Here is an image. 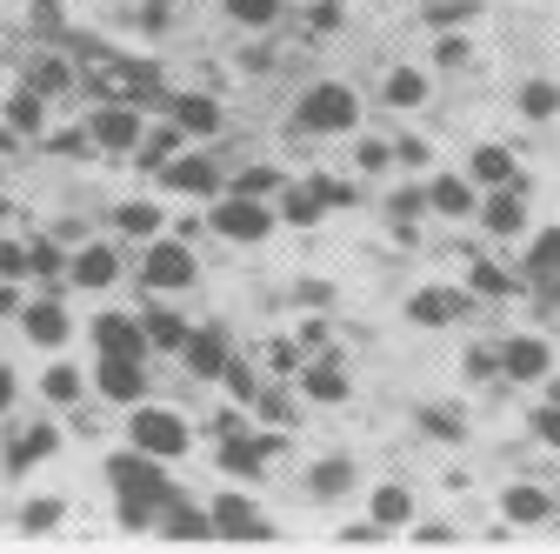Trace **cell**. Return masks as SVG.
Listing matches in <instances>:
<instances>
[{
	"instance_id": "cell-1",
	"label": "cell",
	"mask_w": 560,
	"mask_h": 554,
	"mask_svg": "<svg viewBox=\"0 0 560 554\" xmlns=\"http://www.w3.org/2000/svg\"><path fill=\"white\" fill-rule=\"evenodd\" d=\"M107 481H114V495H120V521H127V528H154V515L180 495L174 481H167V468H161L154 454H140V448L114 454V461H107Z\"/></svg>"
},
{
	"instance_id": "cell-2",
	"label": "cell",
	"mask_w": 560,
	"mask_h": 554,
	"mask_svg": "<svg viewBox=\"0 0 560 554\" xmlns=\"http://www.w3.org/2000/svg\"><path fill=\"white\" fill-rule=\"evenodd\" d=\"M294 127L301 134H354L361 127V94L347 88V81H314L294 101Z\"/></svg>"
},
{
	"instance_id": "cell-3",
	"label": "cell",
	"mask_w": 560,
	"mask_h": 554,
	"mask_svg": "<svg viewBox=\"0 0 560 554\" xmlns=\"http://www.w3.org/2000/svg\"><path fill=\"white\" fill-rule=\"evenodd\" d=\"M94 101H133V107H148L161 94V67L154 60H101V74H88Z\"/></svg>"
},
{
	"instance_id": "cell-4",
	"label": "cell",
	"mask_w": 560,
	"mask_h": 554,
	"mask_svg": "<svg viewBox=\"0 0 560 554\" xmlns=\"http://www.w3.org/2000/svg\"><path fill=\"white\" fill-rule=\"evenodd\" d=\"M127 441H133L140 454H154V461H180V454H187V422H180L174 407H140V401H133Z\"/></svg>"
},
{
	"instance_id": "cell-5",
	"label": "cell",
	"mask_w": 560,
	"mask_h": 554,
	"mask_svg": "<svg viewBox=\"0 0 560 554\" xmlns=\"http://www.w3.org/2000/svg\"><path fill=\"white\" fill-rule=\"evenodd\" d=\"M194 274H200V261L187 254V241H148V254H140V288H154V295L194 288Z\"/></svg>"
},
{
	"instance_id": "cell-6",
	"label": "cell",
	"mask_w": 560,
	"mask_h": 554,
	"mask_svg": "<svg viewBox=\"0 0 560 554\" xmlns=\"http://www.w3.org/2000/svg\"><path fill=\"white\" fill-rule=\"evenodd\" d=\"M140 134H148V120H140L133 101H94V114H88V141H94V148H107V154H133V148H140Z\"/></svg>"
},
{
	"instance_id": "cell-7",
	"label": "cell",
	"mask_w": 560,
	"mask_h": 554,
	"mask_svg": "<svg viewBox=\"0 0 560 554\" xmlns=\"http://www.w3.org/2000/svg\"><path fill=\"white\" fill-rule=\"evenodd\" d=\"M207 228H214L221 241H234V247H247V241H267L273 234V207L267 200H247V194H228L214 215H207Z\"/></svg>"
},
{
	"instance_id": "cell-8",
	"label": "cell",
	"mask_w": 560,
	"mask_h": 554,
	"mask_svg": "<svg viewBox=\"0 0 560 554\" xmlns=\"http://www.w3.org/2000/svg\"><path fill=\"white\" fill-rule=\"evenodd\" d=\"M467 288H447V281H434V288H413L407 295V321L413 327H454L460 314H467Z\"/></svg>"
},
{
	"instance_id": "cell-9",
	"label": "cell",
	"mask_w": 560,
	"mask_h": 554,
	"mask_svg": "<svg viewBox=\"0 0 560 554\" xmlns=\"http://www.w3.org/2000/svg\"><path fill=\"white\" fill-rule=\"evenodd\" d=\"M474 215H480V228H487V234L521 241V234H527V181H521V187H494V200L474 207Z\"/></svg>"
},
{
	"instance_id": "cell-10",
	"label": "cell",
	"mask_w": 560,
	"mask_h": 554,
	"mask_svg": "<svg viewBox=\"0 0 560 554\" xmlns=\"http://www.w3.org/2000/svg\"><path fill=\"white\" fill-rule=\"evenodd\" d=\"M547 368H553V348L540 334H508L501 341V374L508 381H547Z\"/></svg>"
},
{
	"instance_id": "cell-11",
	"label": "cell",
	"mask_w": 560,
	"mask_h": 554,
	"mask_svg": "<svg viewBox=\"0 0 560 554\" xmlns=\"http://www.w3.org/2000/svg\"><path fill=\"white\" fill-rule=\"evenodd\" d=\"M180 355H187V368L200 381H221V368H228V327H187Z\"/></svg>"
},
{
	"instance_id": "cell-12",
	"label": "cell",
	"mask_w": 560,
	"mask_h": 554,
	"mask_svg": "<svg viewBox=\"0 0 560 554\" xmlns=\"http://www.w3.org/2000/svg\"><path fill=\"white\" fill-rule=\"evenodd\" d=\"M467 181L474 187H521L527 174H521V161H514V148H474V161H467Z\"/></svg>"
},
{
	"instance_id": "cell-13",
	"label": "cell",
	"mask_w": 560,
	"mask_h": 554,
	"mask_svg": "<svg viewBox=\"0 0 560 554\" xmlns=\"http://www.w3.org/2000/svg\"><path fill=\"white\" fill-rule=\"evenodd\" d=\"M428 207H434V215H447V221H467L474 207H480V187L467 174H434L428 181Z\"/></svg>"
},
{
	"instance_id": "cell-14",
	"label": "cell",
	"mask_w": 560,
	"mask_h": 554,
	"mask_svg": "<svg viewBox=\"0 0 560 554\" xmlns=\"http://www.w3.org/2000/svg\"><path fill=\"white\" fill-rule=\"evenodd\" d=\"M94 348H101V355H127V361H140V355H148V334H140L133 314H101V321H94Z\"/></svg>"
},
{
	"instance_id": "cell-15",
	"label": "cell",
	"mask_w": 560,
	"mask_h": 554,
	"mask_svg": "<svg viewBox=\"0 0 560 554\" xmlns=\"http://www.w3.org/2000/svg\"><path fill=\"white\" fill-rule=\"evenodd\" d=\"M101 394L107 401H120V407H133L140 394H148V374H140V361H127V355H101Z\"/></svg>"
},
{
	"instance_id": "cell-16",
	"label": "cell",
	"mask_w": 560,
	"mask_h": 554,
	"mask_svg": "<svg viewBox=\"0 0 560 554\" xmlns=\"http://www.w3.org/2000/svg\"><path fill=\"white\" fill-rule=\"evenodd\" d=\"M167 120L180 134H200V141H207V134H221V101L214 94H174L167 101Z\"/></svg>"
},
{
	"instance_id": "cell-17",
	"label": "cell",
	"mask_w": 560,
	"mask_h": 554,
	"mask_svg": "<svg viewBox=\"0 0 560 554\" xmlns=\"http://www.w3.org/2000/svg\"><path fill=\"white\" fill-rule=\"evenodd\" d=\"M47 454H60V428H54V422H34V428H21V435L8 441V474H27V468L47 461Z\"/></svg>"
},
{
	"instance_id": "cell-18",
	"label": "cell",
	"mask_w": 560,
	"mask_h": 554,
	"mask_svg": "<svg viewBox=\"0 0 560 554\" xmlns=\"http://www.w3.org/2000/svg\"><path fill=\"white\" fill-rule=\"evenodd\" d=\"M161 181H167L174 194H214V187H221V168L207 161V154H174V161L161 168Z\"/></svg>"
},
{
	"instance_id": "cell-19",
	"label": "cell",
	"mask_w": 560,
	"mask_h": 554,
	"mask_svg": "<svg viewBox=\"0 0 560 554\" xmlns=\"http://www.w3.org/2000/svg\"><path fill=\"white\" fill-rule=\"evenodd\" d=\"M501 515H508L514 528H540V521H553V495L534 488V481H514V488L501 495Z\"/></svg>"
},
{
	"instance_id": "cell-20",
	"label": "cell",
	"mask_w": 560,
	"mask_h": 554,
	"mask_svg": "<svg viewBox=\"0 0 560 554\" xmlns=\"http://www.w3.org/2000/svg\"><path fill=\"white\" fill-rule=\"evenodd\" d=\"M214 461H221L234 481H260V468H267V448H260V435H241V428H234V435L221 441V454H214Z\"/></svg>"
},
{
	"instance_id": "cell-21",
	"label": "cell",
	"mask_w": 560,
	"mask_h": 554,
	"mask_svg": "<svg viewBox=\"0 0 560 554\" xmlns=\"http://www.w3.org/2000/svg\"><path fill=\"white\" fill-rule=\"evenodd\" d=\"M114 274H120L114 247H81L74 261H67V281H74V288H114Z\"/></svg>"
},
{
	"instance_id": "cell-22",
	"label": "cell",
	"mask_w": 560,
	"mask_h": 554,
	"mask_svg": "<svg viewBox=\"0 0 560 554\" xmlns=\"http://www.w3.org/2000/svg\"><path fill=\"white\" fill-rule=\"evenodd\" d=\"M207 515H214V534H273V528L260 521V508H254L247 495H221V501L207 508Z\"/></svg>"
},
{
	"instance_id": "cell-23",
	"label": "cell",
	"mask_w": 560,
	"mask_h": 554,
	"mask_svg": "<svg viewBox=\"0 0 560 554\" xmlns=\"http://www.w3.org/2000/svg\"><path fill=\"white\" fill-rule=\"evenodd\" d=\"M301 394L320 401V407H340V401H347V374H340V361H301Z\"/></svg>"
},
{
	"instance_id": "cell-24",
	"label": "cell",
	"mask_w": 560,
	"mask_h": 554,
	"mask_svg": "<svg viewBox=\"0 0 560 554\" xmlns=\"http://www.w3.org/2000/svg\"><path fill=\"white\" fill-rule=\"evenodd\" d=\"M347 488H354V461H347V454H327V461L307 468V495L314 501H340Z\"/></svg>"
},
{
	"instance_id": "cell-25",
	"label": "cell",
	"mask_w": 560,
	"mask_h": 554,
	"mask_svg": "<svg viewBox=\"0 0 560 554\" xmlns=\"http://www.w3.org/2000/svg\"><path fill=\"white\" fill-rule=\"evenodd\" d=\"M21 321H27V341H34V348H67V308H60L54 295H47V301H34Z\"/></svg>"
},
{
	"instance_id": "cell-26",
	"label": "cell",
	"mask_w": 560,
	"mask_h": 554,
	"mask_svg": "<svg viewBox=\"0 0 560 554\" xmlns=\"http://www.w3.org/2000/svg\"><path fill=\"white\" fill-rule=\"evenodd\" d=\"M27 88L47 94V101L67 94V88H74V60H67V54H34V60H27Z\"/></svg>"
},
{
	"instance_id": "cell-27",
	"label": "cell",
	"mask_w": 560,
	"mask_h": 554,
	"mask_svg": "<svg viewBox=\"0 0 560 554\" xmlns=\"http://www.w3.org/2000/svg\"><path fill=\"white\" fill-rule=\"evenodd\" d=\"M368 508H374V521H381L387 534H394V528H413V495L400 488V481H381Z\"/></svg>"
},
{
	"instance_id": "cell-28",
	"label": "cell",
	"mask_w": 560,
	"mask_h": 554,
	"mask_svg": "<svg viewBox=\"0 0 560 554\" xmlns=\"http://www.w3.org/2000/svg\"><path fill=\"white\" fill-rule=\"evenodd\" d=\"M467 295L508 301V295H521V274H508V267H494V261H474V267H467Z\"/></svg>"
},
{
	"instance_id": "cell-29",
	"label": "cell",
	"mask_w": 560,
	"mask_h": 554,
	"mask_svg": "<svg viewBox=\"0 0 560 554\" xmlns=\"http://www.w3.org/2000/svg\"><path fill=\"white\" fill-rule=\"evenodd\" d=\"M180 141H187V134H180L174 120H167V127H148V134H140V148H133V161L161 174V168H167V161L180 154Z\"/></svg>"
},
{
	"instance_id": "cell-30",
	"label": "cell",
	"mask_w": 560,
	"mask_h": 554,
	"mask_svg": "<svg viewBox=\"0 0 560 554\" xmlns=\"http://www.w3.org/2000/svg\"><path fill=\"white\" fill-rule=\"evenodd\" d=\"M140 334H148V348H161V355H174L180 341H187V321L174 314V308H148L140 314Z\"/></svg>"
},
{
	"instance_id": "cell-31",
	"label": "cell",
	"mask_w": 560,
	"mask_h": 554,
	"mask_svg": "<svg viewBox=\"0 0 560 554\" xmlns=\"http://www.w3.org/2000/svg\"><path fill=\"white\" fill-rule=\"evenodd\" d=\"M553 267H560V228H540V234L527 241V261H521V274H527V281L540 288Z\"/></svg>"
},
{
	"instance_id": "cell-32",
	"label": "cell",
	"mask_w": 560,
	"mask_h": 554,
	"mask_svg": "<svg viewBox=\"0 0 560 554\" xmlns=\"http://www.w3.org/2000/svg\"><path fill=\"white\" fill-rule=\"evenodd\" d=\"M114 228L133 234V241H154V234H161V207H154V200H120V207H114Z\"/></svg>"
},
{
	"instance_id": "cell-33",
	"label": "cell",
	"mask_w": 560,
	"mask_h": 554,
	"mask_svg": "<svg viewBox=\"0 0 560 554\" xmlns=\"http://www.w3.org/2000/svg\"><path fill=\"white\" fill-rule=\"evenodd\" d=\"M521 114H527V120H553V114H560V81H553V74L521 81Z\"/></svg>"
},
{
	"instance_id": "cell-34",
	"label": "cell",
	"mask_w": 560,
	"mask_h": 554,
	"mask_svg": "<svg viewBox=\"0 0 560 554\" xmlns=\"http://www.w3.org/2000/svg\"><path fill=\"white\" fill-rule=\"evenodd\" d=\"M280 187H288V174L267 168V161H254V168H241V174H234V194H247V200H273Z\"/></svg>"
},
{
	"instance_id": "cell-35",
	"label": "cell",
	"mask_w": 560,
	"mask_h": 554,
	"mask_svg": "<svg viewBox=\"0 0 560 554\" xmlns=\"http://www.w3.org/2000/svg\"><path fill=\"white\" fill-rule=\"evenodd\" d=\"M40 120H47V94L21 88V94L8 101V127H14V134H40Z\"/></svg>"
},
{
	"instance_id": "cell-36",
	"label": "cell",
	"mask_w": 560,
	"mask_h": 554,
	"mask_svg": "<svg viewBox=\"0 0 560 554\" xmlns=\"http://www.w3.org/2000/svg\"><path fill=\"white\" fill-rule=\"evenodd\" d=\"M288 200H280V215H288L294 228H314L320 221V194H314V181H301V187H280Z\"/></svg>"
},
{
	"instance_id": "cell-37",
	"label": "cell",
	"mask_w": 560,
	"mask_h": 554,
	"mask_svg": "<svg viewBox=\"0 0 560 554\" xmlns=\"http://www.w3.org/2000/svg\"><path fill=\"white\" fill-rule=\"evenodd\" d=\"M420 101H428V74L394 67V74H387V107H420Z\"/></svg>"
},
{
	"instance_id": "cell-38",
	"label": "cell",
	"mask_w": 560,
	"mask_h": 554,
	"mask_svg": "<svg viewBox=\"0 0 560 554\" xmlns=\"http://www.w3.org/2000/svg\"><path fill=\"white\" fill-rule=\"evenodd\" d=\"M40 394H47L54 407H74V401H81V368H47Z\"/></svg>"
},
{
	"instance_id": "cell-39",
	"label": "cell",
	"mask_w": 560,
	"mask_h": 554,
	"mask_svg": "<svg viewBox=\"0 0 560 554\" xmlns=\"http://www.w3.org/2000/svg\"><path fill=\"white\" fill-rule=\"evenodd\" d=\"M228 14H234L241 27H254V34H260V27H273V21H280V0H228Z\"/></svg>"
},
{
	"instance_id": "cell-40",
	"label": "cell",
	"mask_w": 560,
	"mask_h": 554,
	"mask_svg": "<svg viewBox=\"0 0 560 554\" xmlns=\"http://www.w3.org/2000/svg\"><path fill=\"white\" fill-rule=\"evenodd\" d=\"M420 207H428V187H394V200H387V215H394V228L407 234V221H420Z\"/></svg>"
},
{
	"instance_id": "cell-41",
	"label": "cell",
	"mask_w": 560,
	"mask_h": 554,
	"mask_svg": "<svg viewBox=\"0 0 560 554\" xmlns=\"http://www.w3.org/2000/svg\"><path fill=\"white\" fill-rule=\"evenodd\" d=\"M221 381L234 388V401H241V407H254V394H260V381H254V368H247V361H234V355H228V368H221Z\"/></svg>"
},
{
	"instance_id": "cell-42",
	"label": "cell",
	"mask_w": 560,
	"mask_h": 554,
	"mask_svg": "<svg viewBox=\"0 0 560 554\" xmlns=\"http://www.w3.org/2000/svg\"><path fill=\"white\" fill-rule=\"evenodd\" d=\"M527 428H534V441H547V448H560V401H547V407H534V414H527Z\"/></svg>"
},
{
	"instance_id": "cell-43",
	"label": "cell",
	"mask_w": 560,
	"mask_h": 554,
	"mask_svg": "<svg viewBox=\"0 0 560 554\" xmlns=\"http://www.w3.org/2000/svg\"><path fill=\"white\" fill-rule=\"evenodd\" d=\"M420 428L441 435V441H460V435H467V428H460V414H447V407H420Z\"/></svg>"
},
{
	"instance_id": "cell-44",
	"label": "cell",
	"mask_w": 560,
	"mask_h": 554,
	"mask_svg": "<svg viewBox=\"0 0 560 554\" xmlns=\"http://www.w3.org/2000/svg\"><path fill=\"white\" fill-rule=\"evenodd\" d=\"M60 267H67V254H60L54 241H34V247H27V274H60Z\"/></svg>"
},
{
	"instance_id": "cell-45",
	"label": "cell",
	"mask_w": 560,
	"mask_h": 554,
	"mask_svg": "<svg viewBox=\"0 0 560 554\" xmlns=\"http://www.w3.org/2000/svg\"><path fill=\"white\" fill-rule=\"evenodd\" d=\"M474 14V0H441V8H428V27H460Z\"/></svg>"
},
{
	"instance_id": "cell-46",
	"label": "cell",
	"mask_w": 560,
	"mask_h": 554,
	"mask_svg": "<svg viewBox=\"0 0 560 554\" xmlns=\"http://www.w3.org/2000/svg\"><path fill=\"white\" fill-rule=\"evenodd\" d=\"M314 194H320V207H347V200H354V187L334 181V174H314Z\"/></svg>"
},
{
	"instance_id": "cell-47",
	"label": "cell",
	"mask_w": 560,
	"mask_h": 554,
	"mask_svg": "<svg viewBox=\"0 0 560 554\" xmlns=\"http://www.w3.org/2000/svg\"><path fill=\"white\" fill-rule=\"evenodd\" d=\"M467 374H501V348H467Z\"/></svg>"
},
{
	"instance_id": "cell-48",
	"label": "cell",
	"mask_w": 560,
	"mask_h": 554,
	"mask_svg": "<svg viewBox=\"0 0 560 554\" xmlns=\"http://www.w3.org/2000/svg\"><path fill=\"white\" fill-rule=\"evenodd\" d=\"M307 27H314V34H334V27H340V8H334V0H314V8H307Z\"/></svg>"
},
{
	"instance_id": "cell-49",
	"label": "cell",
	"mask_w": 560,
	"mask_h": 554,
	"mask_svg": "<svg viewBox=\"0 0 560 554\" xmlns=\"http://www.w3.org/2000/svg\"><path fill=\"white\" fill-rule=\"evenodd\" d=\"M394 154H400L407 168H428V161H434V148H428V141H420V134H407V141H400Z\"/></svg>"
},
{
	"instance_id": "cell-50",
	"label": "cell",
	"mask_w": 560,
	"mask_h": 554,
	"mask_svg": "<svg viewBox=\"0 0 560 554\" xmlns=\"http://www.w3.org/2000/svg\"><path fill=\"white\" fill-rule=\"evenodd\" d=\"M467 54H474V47H467V41H460V34H447V41H441V54H434V60H441V67H467Z\"/></svg>"
},
{
	"instance_id": "cell-51",
	"label": "cell",
	"mask_w": 560,
	"mask_h": 554,
	"mask_svg": "<svg viewBox=\"0 0 560 554\" xmlns=\"http://www.w3.org/2000/svg\"><path fill=\"white\" fill-rule=\"evenodd\" d=\"M0 274H8V281H14V274H27V247H14V241H0Z\"/></svg>"
},
{
	"instance_id": "cell-52",
	"label": "cell",
	"mask_w": 560,
	"mask_h": 554,
	"mask_svg": "<svg viewBox=\"0 0 560 554\" xmlns=\"http://www.w3.org/2000/svg\"><path fill=\"white\" fill-rule=\"evenodd\" d=\"M27 21L54 34V27H60V0H34V8H27Z\"/></svg>"
},
{
	"instance_id": "cell-53",
	"label": "cell",
	"mask_w": 560,
	"mask_h": 554,
	"mask_svg": "<svg viewBox=\"0 0 560 554\" xmlns=\"http://www.w3.org/2000/svg\"><path fill=\"white\" fill-rule=\"evenodd\" d=\"M334 301V281H301V308H327Z\"/></svg>"
},
{
	"instance_id": "cell-54",
	"label": "cell",
	"mask_w": 560,
	"mask_h": 554,
	"mask_svg": "<svg viewBox=\"0 0 560 554\" xmlns=\"http://www.w3.org/2000/svg\"><path fill=\"white\" fill-rule=\"evenodd\" d=\"M387 161H394V148H381V141H361V168H374V174H381Z\"/></svg>"
},
{
	"instance_id": "cell-55",
	"label": "cell",
	"mask_w": 560,
	"mask_h": 554,
	"mask_svg": "<svg viewBox=\"0 0 560 554\" xmlns=\"http://www.w3.org/2000/svg\"><path fill=\"white\" fill-rule=\"evenodd\" d=\"M21 521H27V528H54V521H60V501H40V508H27Z\"/></svg>"
},
{
	"instance_id": "cell-56",
	"label": "cell",
	"mask_w": 560,
	"mask_h": 554,
	"mask_svg": "<svg viewBox=\"0 0 560 554\" xmlns=\"http://www.w3.org/2000/svg\"><path fill=\"white\" fill-rule=\"evenodd\" d=\"M413 534H420V541H447L454 528H447V521H413Z\"/></svg>"
},
{
	"instance_id": "cell-57",
	"label": "cell",
	"mask_w": 560,
	"mask_h": 554,
	"mask_svg": "<svg viewBox=\"0 0 560 554\" xmlns=\"http://www.w3.org/2000/svg\"><path fill=\"white\" fill-rule=\"evenodd\" d=\"M14 401V368H0V407Z\"/></svg>"
},
{
	"instance_id": "cell-58",
	"label": "cell",
	"mask_w": 560,
	"mask_h": 554,
	"mask_svg": "<svg viewBox=\"0 0 560 554\" xmlns=\"http://www.w3.org/2000/svg\"><path fill=\"white\" fill-rule=\"evenodd\" d=\"M540 295H547V301H560V267H553V274H547V281H540Z\"/></svg>"
},
{
	"instance_id": "cell-59",
	"label": "cell",
	"mask_w": 560,
	"mask_h": 554,
	"mask_svg": "<svg viewBox=\"0 0 560 554\" xmlns=\"http://www.w3.org/2000/svg\"><path fill=\"white\" fill-rule=\"evenodd\" d=\"M14 308H21V295H14V288H0V314H14Z\"/></svg>"
},
{
	"instance_id": "cell-60",
	"label": "cell",
	"mask_w": 560,
	"mask_h": 554,
	"mask_svg": "<svg viewBox=\"0 0 560 554\" xmlns=\"http://www.w3.org/2000/svg\"><path fill=\"white\" fill-rule=\"evenodd\" d=\"M161 8H174V0H161Z\"/></svg>"
}]
</instances>
